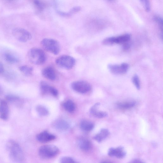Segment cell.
Returning a JSON list of instances; mask_svg holds the SVG:
<instances>
[{"label": "cell", "mask_w": 163, "mask_h": 163, "mask_svg": "<svg viewBox=\"0 0 163 163\" xmlns=\"http://www.w3.org/2000/svg\"><path fill=\"white\" fill-rule=\"evenodd\" d=\"M6 147L8 152L9 158L14 162H22L24 157L22 148L17 141L13 140L8 141Z\"/></svg>", "instance_id": "obj_1"}, {"label": "cell", "mask_w": 163, "mask_h": 163, "mask_svg": "<svg viewBox=\"0 0 163 163\" xmlns=\"http://www.w3.org/2000/svg\"><path fill=\"white\" fill-rule=\"evenodd\" d=\"M27 57L30 62L36 65H43L46 60L45 52L38 48H34L30 50L28 52Z\"/></svg>", "instance_id": "obj_2"}, {"label": "cell", "mask_w": 163, "mask_h": 163, "mask_svg": "<svg viewBox=\"0 0 163 163\" xmlns=\"http://www.w3.org/2000/svg\"><path fill=\"white\" fill-rule=\"evenodd\" d=\"M41 45L44 49L55 55H57L60 52V44L54 39H44L41 41Z\"/></svg>", "instance_id": "obj_3"}, {"label": "cell", "mask_w": 163, "mask_h": 163, "mask_svg": "<svg viewBox=\"0 0 163 163\" xmlns=\"http://www.w3.org/2000/svg\"><path fill=\"white\" fill-rule=\"evenodd\" d=\"M59 150L53 145H46L41 147L39 151V155L44 159H49L56 156L59 153Z\"/></svg>", "instance_id": "obj_4"}, {"label": "cell", "mask_w": 163, "mask_h": 163, "mask_svg": "<svg viewBox=\"0 0 163 163\" xmlns=\"http://www.w3.org/2000/svg\"><path fill=\"white\" fill-rule=\"evenodd\" d=\"M75 60L72 57L68 55H63L58 57L55 60L56 65L62 68L70 70L74 66Z\"/></svg>", "instance_id": "obj_5"}, {"label": "cell", "mask_w": 163, "mask_h": 163, "mask_svg": "<svg viewBox=\"0 0 163 163\" xmlns=\"http://www.w3.org/2000/svg\"><path fill=\"white\" fill-rule=\"evenodd\" d=\"M71 87L75 91L82 94L89 92L92 90V86L88 82L82 80L77 81L72 83Z\"/></svg>", "instance_id": "obj_6"}, {"label": "cell", "mask_w": 163, "mask_h": 163, "mask_svg": "<svg viewBox=\"0 0 163 163\" xmlns=\"http://www.w3.org/2000/svg\"><path fill=\"white\" fill-rule=\"evenodd\" d=\"M13 35L17 40L22 42H26L32 38L31 34L24 29L17 28L13 31Z\"/></svg>", "instance_id": "obj_7"}, {"label": "cell", "mask_w": 163, "mask_h": 163, "mask_svg": "<svg viewBox=\"0 0 163 163\" xmlns=\"http://www.w3.org/2000/svg\"><path fill=\"white\" fill-rule=\"evenodd\" d=\"M129 68V65L125 63L120 65L110 64L108 66L110 72L115 75L124 74L127 72Z\"/></svg>", "instance_id": "obj_8"}, {"label": "cell", "mask_w": 163, "mask_h": 163, "mask_svg": "<svg viewBox=\"0 0 163 163\" xmlns=\"http://www.w3.org/2000/svg\"><path fill=\"white\" fill-rule=\"evenodd\" d=\"M40 88L43 94H50L55 97L58 95V92L56 89L45 81H43L40 83Z\"/></svg>", "instance_id": "obj_9"}, {"label": "cell", "mask_w": 163, "mask_h": 163, "mask_svg": "<svg viewBox=\"0 0 163 163\" xmlns=\"http://www.w3.org/2000/svg\"><path fill=\"white\" fill-rule=\"evenodd\" d=\"M108 154L110 157H115L119 159H122L125 157L126 152L124 147L119 146L116 148L111 147L108 151Z\"/></svg>", "instance_id": "obj_10"}, {"label": "cell", "mask_w": 163, "mask_h": 163, "mask_svg": "<svg viewBox=\"0 0 163 163\" xmlns=\"http://www.w3.org/2000/svg\"><path fill=\"white\" fill-rule=\"evenodd\" d=\"M9 109L7 101L0 100V118L2 120H7L9 117Z\"/></svg>", "instance_id": "obj_11"}, {"label": "cell", "mask_w": 163, "mask_h": 163, "mask_svg": "<svg viewBox=\"0 0 163 163\" xmlns=\"http://www.w3.org/2000/svg\"><path fill=\"white\" fill-rule=\"evenodd\" d=\"M41 74L44 78L51 81H54L56 78L55 71L51 67L49 66L44 68L42 70Z\"/></svg>", "instance_id": "obj_12"}, {"label": "cell", "mask_w": 163, "mask_h": 163, "mask_svg": "<svg viewBox=\"0 0 163 163\" xmlns=\"http://www.w3.org/2000/svg\"><path fill=\"white\" fill-rule=\"evenodd\" d=\"M55 138V136L47 131H44L40 133L36 137L37 141L42 143H46L52 141Z\"/></svg>", "instance_id": "obj_13"}, {"label": "cell", "mask_w": 163, "mask_h": 163, "mask_svg": "<svg viewBox=\"0 0 163 163\" xmlns=\"http://www.w3.org/2000/svg\"><path fill=\"white\" fill-rule=\"evenodd\" d=\"M100 105V103H95L91 108L90 111V113L93 116L99 118H103L107 117L108 113L106 112L99 111L98 108Z\"/></svg>", "instance_id": "obj_14"}, {"label": "cell", "mask_w": 163, "mask_h": 163, "mask_svg": "<svg viewBox=\"0 0 163 163\" xmlns=\"http://www.w3.org/2000/svg\"><path fill=\"white\" fill-rule=\"evenodd\" d=\"M113 45L115 44L124 43L128 42L130 39L131 36L129 34L122 35L117 37H110Z\"/></svg>", "instance_id": "obj_15"}, {"label": "cell", "mask_w": 163, "mask_h": 163, "mask_svg": "<svg viewBox=\"0 0 163 163\" xmlns=\"http://www.w3.org/2000/svg\"><path fill=\"white\" fill-rule=\"evenodd\" d=\"M78 145L80 149L85 151L90 150L92 146L91 141L84 138H80L79 140Z\"/></svg>", "instance_id": "obj_16"}, {"label": "cell", "mask_w": 163, "mask_h": 163, "mask_svg": "<svg viewBox=\"0 0 163 163\" xmlns=\"http://www.w3.org/2000/svg\"><path fill=\"white\" fill-rule=\"evenodd\" d=\"M53 126L56 129L61 131L67 130L70 127L68 122L63 119H58L55 121Z\"/></svg>", "instance_id": "obj_17"}, {"label": "cell", "mask_w": 163, "mask_h": 163, "mask_svg": "<svg viewBox=\"0 0 163 163\" xmlns=\"http://www.w3.org/2000/svg\"><path fill=\"white\" fill-rule=\"evenodd\" d=\"M109 130L106 128H103L93 137L94 139L98 142H101L105 140L109 136Z\"/></svg>", "instance_id": "obj_18"}, {"label": "cell", "mask_w": 163, "mask_h": 163, "mask_svg": "<svg viewBox=\"0 0 163 163\" xmlns=\"http://www.w3.org/2000/svg\"><path fill=\"white\" fill-rule=\"evenodd\" d=\"M136 102L133 100H128L117 102L116 105L120 109L123 110L129 109L134 107Z\"/></svg>", "instance_id": "obj_19"}, {"label": "cell", "mask_w": 163, "mask_h": 163, "mask_svg": "<svg viewBox=\"0 0 163 163\" xmlns=\"http://www.w3.org/2000/svg\"><path fill=\"white\" fill-rule=\"evenodd\" d=\"M6 101L18 107H21L23 101L22 99L19 97L12 95H9L6 97Z\"/></svg>", "instance_id": "obj_20"}, {"label": "cell", "mask_w": 163, "mask_h": 163, "mask_svg": "<svg viewBox=\"0 0 163 163\" xmlns=\"http://www.w3.org/2000/svg\"><path fill=\"white\" fill-rule=\"evenodd\" d=\"M81 130L85 132H90L92 131L94 127V124L92 122L84 120L82 121L80 125Z\"/></svg>", "instance_id": "obj_21"}, {"label": "cell", "mask_w": 163, "mask_h": 163, "mask_svg": "<svg viewBox=\"0 0 163 163\" xmlns=\"http://www.w3.org/2000/svg\"><path fill=\"white\" fill-rule=\"evenodd\" d=\"M63 106L65 110L69 113L73 112L76 109L75 103L71 100L65 101L63 103Z\"/></svg>", "instance_id": "obj_22"}, {"label": "cell", "mask_w": 163, "mask_h": 163, "mask_svg": "<svg viewBox=\"0 0 163 163\" xmlns=\"http://www.w3.org/2000/svg\"><path fill=\"white\" fill-rule=\"evenodd\" d=\"M19 70L23 75L27 77L32 75L33 70L32 67L27 65H24L20 67Z\"/></svg>", "instance_id": "obj_23"}, {"label": "cell", "mask_w": 163, "mask_h": 163, "mask_svg": "<svg viewBox=\"0 0 163 163\" xmlns=\"http://www.w3.org/2000/svg\"><path fill=\"white\" fill-rule=\"evenodd\" d=\"M4 58L10 64H13L17 63L19 61L17 57L9 53H5L4 55Z\"/></svg>", "instance_id": "obj_24"}, {"label": "cell", "mask_w": 163, "mask_h": 163, "mask_svg": "<svg viewBox=\"0 0 163 163\" xmlns=\"http://www.w3.org/2000/svg\"><path fill=\"white\" fill-rule=\"evenodd\" d=\"M36 111L38 114L41 116H46L49 114V111L48 109L43 106L39 105L37 106Z\"/></svg>", "instance_id": "obj_25"}, {"label": "cell", "mask_w": 163, "mask_h": 163, "mask_svg": "<svg viewBox=\"0 0 163 163\" xmlns=\"http://www.w3.org/2000/svg\"><path fill=\"white\" fill-rule=\"evenodd\" d=\"M62 163H76L78 162L72 157L64 156L61 157L60 160Z\"/></svg>", "instance_id": "obj_26"}, {"label": "cell", "mask_w": 163, "mask_h": 163, "mask_svg": "<svg viewBox=\"0 0 163 163\" xmlns=\"http://www.w3.org/2000/svg\"><path fill=\"white\" fill-rule=\"evenodd\" d=\"M132 81L137 89L139 90L141 88V84L138 76L136 74L133 76L132 78Z\"/></svg>", "instance_id": "obj_27"}, {"label": "cell", "mask_w": 163, "mask_h": 163, "mask_svg": "<svg viewBox=\"0 0 163 163\" xmlns=\"http://www.w3.org/2000/svg\"><path fill=\"white\" fill-rule=\"evenodd\" d=\"M143 7L147 12H149L150 10V4L149 0H140Z\"/></svg>", "instance_id": "obj_28"}, {"label": "cell", "mask_w": 163, "mask_h": 163, "mask_svg": "<svg viewBox=\"0 0 163 163\" xmlns=\"http://www.w3.org/2000/svg\"><path fill=\"white\" fill-rule=\"evenodd\" d=\"M154 19L155 21L158 24L162 31L163 27V20L162 18L159 16H156L154 17Z\"/></svg>", "instance_id": "obj_29"}, {"label": "cell", "mask_w": 163, "mask_h": 163, "mask_svg": "<svg viewBox=\"0 0 163 163\" xmlns=\"http://www.w3.org/2000/svg\"><path fill=\"white\" fill-rule=\"evenodd\" d=\"M34 3L36 5L40 10H42L43 9L44 5L40 0H35Z\"/></svg>", "instance_id": "obj_30"}, {"label": "cell", "mask_w": 163, "mask_h": 163, "mask_svg": "<svg viewBox=\"0 0 163 163\" xmlns=\"http://www.w3.org/2000/svg\"><path fill=\"white\" fill-rule=\"evenodd\" d=\"M57 13L59 15L64 17H69L72 15L70 12H66L60 11H57Z\"/></svg>", "instance_id": "obj_31"}, {"label": "cell", "mask_w": 163, "mask_h": 163, "mask_svg": "<svg viewBox=\"0 0 163 163\" xmlns=\"http://www.w3.org/2000/svg\"><path fill=\"white\" fill-rule=\"evenodd\" d=\"M81 10V7H76L72 8L70 11L71 14L72 15L78 12Z\"/></svg>", "instance_id": "obj_32"}, {"label": "cell", "mask_w": 163, "mask_h": 163, "mask_svg": "<svg viewBox=\"0 0 163 163\" xmlns=\"http://www.w3.org/2000/svg\"><path fill=\"white\" fill-rule=\"evenodd\" d=\"M4 72V68L2 64L0 62V75L2 74Z\"/></svg>", "instance_id": "obj_33"}, {"label": "cell", "mask_w": 163, "mask_h": 163, "mask_svg": "<svg viewBox=\"0 0 163 163\" xmlns=\"http://www.w3.org/2000/svg\"><path fill=\"white\" fill-rule=\"evenodd\" d=\"M131 162L132 163H141V162H143V161H141L137 159H134V160H133Z\"/></svg>", "instance_id": "obj_34"}, {"label": "cell", "mask_w": 163, "mask_h": 163, "mask_svg": "<svg viewBox=\"0 0 163 163\" xmlns=\"http://www.w3.org/2000/svg\"><path fill=\"white\" fill-rule=\"evenodd\" d=\"M2 89L1 87V86H0V96H1V95H2Z\"/></svg>", "instance_id": "obj_35"}, {"label": "cell", "mask_w": 163, "mask_h": 163, "mask_svg": "<svg viewBox=\"0 0 163 163\" xmlns=\"http://www.w3.org/2000/svg\"></svg>", "instance_id": "obj_36"}]
</instances>
